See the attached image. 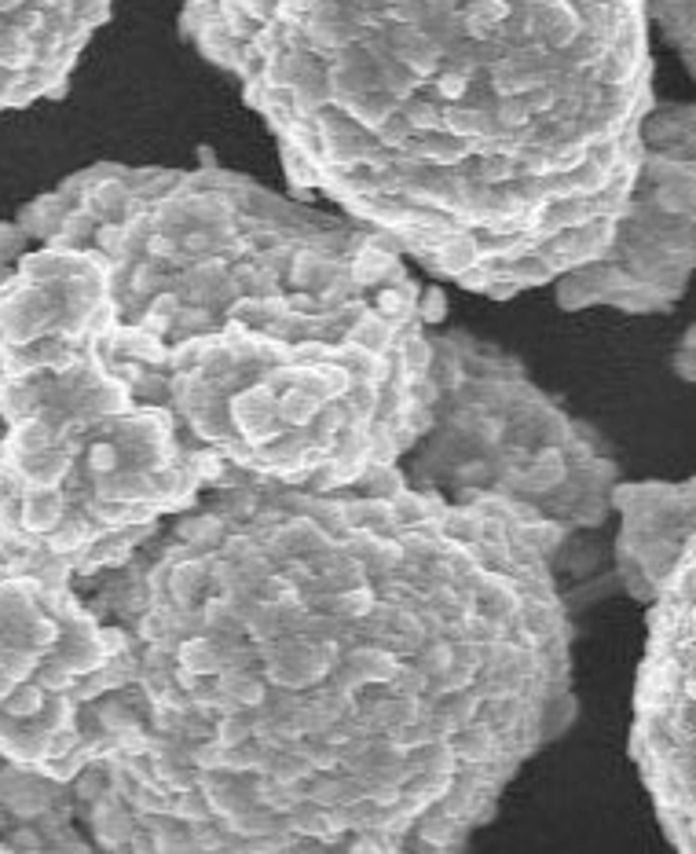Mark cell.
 <instances>
[{
    "mask_svg": "<svg viewBox=\"0 0 696 854\" xmlns=\"http://www.w3.org/2000/svg\"><path fill=\"white\" fill-rule=\"evenodd\" d=\"M693 107L652 103L627 203L605 250L554 279L557 304L619 312H668L693 272Z\"/></svg>",
    "mask_w": 696,
    "mask_h": 854,
    "instance_id": "7",
    "label": "cell"
},
{
    "mask_svg": "<svg viewBox=\"0 0 696 854\" xmlns=\"http://www.w3.org/2000/svg\"><path fill=\"white\" fill-rule=\"evenodd\" d=\"M630 755L660 829L682 854L696 832V562L685 557L649 602V642L635 686Z\"/></svg>",
    "mask_w": 696,
    "mask_h": 854,
    "instance_id": "8",
    "label": "cell"
},
{
    "mask_svg": "<svg viewBox=\"0 0 696 854\" xmlns=\"http://www.w3.org/2000/svg\"><path fill=\"white\" fill-rule=\"evenodd\" d=\"M26 246H30V235L23 231V224H19V220L4 224V220H0V279H4L8 272L15 268V261L23 257ZM0 429H4V426H0Z\"/></svg>",
    "mask_w": 696,
    "mask_h": 854,
    "instance_id": "12",
    "label": "cell"
},
{
    "mask_svg": "<svg viewBox=\"0 0 696 854\" xmlns=\"http://www.w3.org/2000/svg\"><path fill=\"white\" fill-rule=\"evenodd\" d=\"M649 19L660 30L663 41L678 51L685 67L693 70V45H696V0H649Z\"/></svg>",
    "mask_w": 696,
    "mask_h": 854,
    "instance_id": "11",
    "label": "cell"
},
{
    "mask_svg": "<svg viewBox=\"0 0 696 854\" xmlns=\"http://www.w3.org/2000/svg\"><path fill=\"white\" fill-rule=\"evenodd\" d=\"M92 250L30 242L0 279V543L73 576L129 557L224 477L103 353Z\"/></svg>",
    "mask_w": 696,
    "mask_h": 854,
    "instance_id": "4",
    "label": "cell"
},
{
    "mask_svg": "<svg viewBox=\"0 0 696 854\" xmlns=\"http://www.w3.org/2000/svg\"><path fill=\"white\" fill-rule=\"evenodd\" d=\"M114 0H0V114L67 92Z\"/></svg>",
    "mask_w": 696,
    "mask_h": 854,
    "instance_id": "9",
    "label": "cell"
},
{
    "mask_svg": "<svg viewBox=\"0 0 696 854\" xmlns=\"http://www.w3.org/2000/svg\"><path fill=\"white\" fill-rule=\"evenodd\" d=\"M565 540L399 466L206 488L78 576L129 649L70 782L89 847L466 851L576 719Z\"/></svg>",
    "mask_w": 696,
    "mask_h": 854,
    "instance_id": "1",
    "label": "cell"
},
{
    "mask_svg": "<svg viewBox=\"0 0 696 854\" xmlns=\"http://www.w3.org/2000/svg\"><path fill=\"white\" fill-rule=\"evenodd\" d=\"M693 481H616V568L638 602L649 605L685 557H693Z\"/></svg>",
    "mask_w": 696,
    "mask_h": 854,
    "instance_id": "10",
    "label": "cell"
},
{
    "mask_svg": "<svg viewBox=\"0 0 696 854\" xmlns=\"http://www.w3.org/2000/svg\"><path fill=\"white\" fill-rule=\"evenodd\" d=\"M649 0H181L287 181L510 301L605 250L652 111Z\"/></svg>",
    "mask_w": 696,
    "mask_h": 854,
    "instance_id": "2",
    "label": "cell"
},
{
    "mask_svg": "<svg viewBox=\"0 0 696 854\" xmlns=\"http://www.w3.org/2000/svg\"><path fill=\"white\" fill-rule=\"evenodd\" d=\"M129 679V649L73 568L0 543V755L70 785L92 759V712Z\"/></svg>",
    "mask_w": 696,
    "mask_h": 854,
    "instance_id": "6",
    "label": "cell"
},
{
    "mask_svg": "<svg viewBox=\"0 0 696 854\" xmlns=\"http://www.w3.org/2000/svg\"><path fill=\"white\" fill-rule=\"evenodd\" d=\"M19 224L30 242L96 253L103 353L220 484L352 488L426 429L444 293L360 220L213 162H100Z\"/></svg>",
    "mask_w": 696,
    "mask_h": 854,
    "instance_id": "3",
    "label": "cell"
},
{
    "mask_svg": "<svg viewBox=\"0 0 696 854\" xmlns=\"http://www.w3.org/2000/svg\"><path fill=\"white\" fill-rule=\"evenodd\" d=\"M415 488L499 499L565 535L613 518L616 459L521 360L466 331H432L429 422L399 459Z\"/></svg>",
    "mask_w": 696,
    "mask_h": 854,
    "instance_id": "5",
    "label": "cell"
}]
</instances>
